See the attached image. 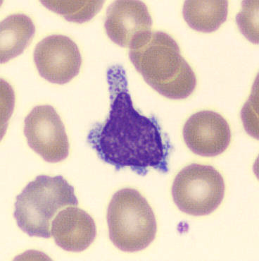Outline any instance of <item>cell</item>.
I'll return each mask as SVG.
<instances>
[{
  "label": "cell",
  "instance_id": "5",
  "mask_svg": "<svg viewBox=\"0 0 259 261\" xmlns=\"http://www.w3.org/2000/svg\"><path fill=\"white\" fill-rule=\"evenodd\" d=\"M225 194L223 176L214 167L192 164L178 174L172 186L174 203L182 212L207 216L218 208Z\"/></svg>",
  "mask_w": 259,
  "mask_h": 261
},
{
  "label": "cell",
  "instance_id": "9",
  "mask_svg": "<svg viewBox=\"0 0 259 261\" xmlns=\"http://www.w3.org/2000/svg\"><path fill=\"white\" fill-rule=\"evenodd\" d=\"M152 19L142 2L117 1L106 10V33L117 45L129 47L143 33L152 31Z\"/></svg>",
  "mask_w": 259,
  "mask_h": 261
},
{
  "label": "cell",
  "instance_id": "4",
  "mask_svg": "<svg viewBox=\"0 0 259 261\" xmlns=\"http://www.w3.org/2000/svg\"><path fill=\"white\" fill-rule=\"evenodd\" d=\"M106 219L110 240L125 252L146 249L157 234L153 211L148 200L135 189H121L113 195Z\"/></svg>",
  "mask_w": 259,
  "mask_h": 261
},
{
  "label": "cell",
  "instance_id": "3",
  "mask_svg": "<svg viewBox=\"0 0 259 261\" xmlns=\"http://www.w3.org/2000/svg\"><path fill=\"white\" fill-rule=\"evenodd\" d=\"M74 188L62 176L40 175L16 197L14 216L28 236L50 238V221L62 207L77 206Z\"/></svg>",
  "mask_w": 259,
  "mask_h": 261
},
{
  "label": "cell",
  "instance_id": "6",
  "mask_svg": "<svg viewBox=\"0 0 259 261\" xmlns=\"http://www.w3.org/2000/svg\"><path fill=\"white\" fill-rule=\"evenodd\" d=\"M27 144L46 162L60 163L69 155V142L60 115L51 106L35 107L25 119Z\"/></svg>",
  "mask_w": 259,
  "mask_h": 261
},
{
  "label": "cell",
  "instance_id": "11",
  "mask_svg": "<svg viewBox=\"0 0 259 261\" xmlns=\"http://www.w3.org/2000/svg\"><path fill=\"white\" fill-rule=\"evenodd\" d=\"M36 34V27L31 18L25 14L7 16L0 23V59L1 63L22 54L30 45Z\"/></svg>",
  "mask_w": 259,
  "mask_h": 261
},
{
  "label": "cell",
  "instance_id": "8",
  "mask_svg": "<svg viewBox=\"0 0 259 261\" xmlns=\"http://www.w3.org/2000/svg\"><path fill=\"white\" fill-rule=\"evenodd\" d=\"M183 134L191 151L203 157L220 155L228 148L231 141L228 123L219 114L209 110L191 116Z\"/></svg>",
  "mask_w": 259,
  "mask_h": 261
},
{
  "label": "cell",
  "instance_id": "2",
  "mask_svg": "<svg viewBox=\"0 0 259 261\" xmlns=\"http://www.w3.org/2000/svg\"><path fill=\"white\" fill-rule=\"evenodd\" d=\"M129 48L134 67L159 94L181 100L190 96L195 89V74L182 56L176 40L168 34L162 31L143 33Z\"/></svg>",
  "mask_w": 259,
  "mask_h": 261
},
{
  "label": "cell",
  "instance_id": "13",
  "mask_svg": "<svg viewBox=\"0 0 259 261\" xmlns=\"http://www.w3.org/2000/svg\"><path fill=\"white\" fill-rule=\"evenodd\" d=\"M42 5L67 21L82 23L91 20L102 8L101 1H42Z\"/></svg>",
  "mask_w": 259,
  "mask_h": 261
},
{
  "label": "cell",
  "instance_id": "10",
  "mask_svg": "<svg viewBox=\"0 0 259 261\" xmlns=\"http://www.w3.org/2000/svg\"><path fill=\"white\" fill-rule=\"evenodd\" d=\"M55 243L70 252H81L93 243L97 227L93 218L76 207L60 211L51 223Z\"/></svg>",
  "mask_w": 259,
  "mask_h": 261
},
{
  "label": "cell",
  "instance_id": "12",
  "mask_svg": "<svg viewBox=\"0 0 259 261\" xmlns=\"http://www.w3.org/2000/svg\"><path fill=\"white\" fill-rule=\"evenodd\" d=\"M183 14L187 24L194 31L214 32L227 19L228 2L186 1Z\"/></svg>",
  "mask_w": 259,
  "mask_h": 261
},
{
  "label": "cell",
  "instance_id": "14",
  "mask_svg": "<svg viewBox=\"0 0 259 261\" xmlns=\"http://www.w3.org/2000/svg\"><path fill=\"white\" fill-rule=\"evenodd\" d=\"M243 7L236 16L239 28L244 36L258 44V2H244Z\"/></svg>",
  "mask_w": 259,
  "mask_h": 261
},
{
  "label": "cell",
  "instance_id": "1",
  "mask_svg": "<svg viewBox=\"0 0 259 261\" xmlns=\"http://www.w3.org/2000/svg\"><path fill=\"white\" fill-rule=\"evenodd\" d=\"M111 107L105 122L97 123L87 141L98 157L117 171L130 167L140 176L150 168L169 171L172 146L157 119L141 115L133 107L128 79L122 66L113 65L106 73Z\"/></svg>",
  "mask_w": 259,
  "mask_h": 261
},
{
  "label": "cell",
  "instance_id": "7",
  "mask_svg": "<svg viewBox=\"0 0 259 261\" xmlns=\"http://www.w3.org/2000/svg\"><path fill=\"white\" fill-rule=\"evenodd\" d=\"M34 61L40 76L52 84H67L78 76L82 58L78 46L69 37L52 35L36 45Z\"/></svg>",
  "mask_w": 259,
  "mask_h": 261
}]
</instances>
